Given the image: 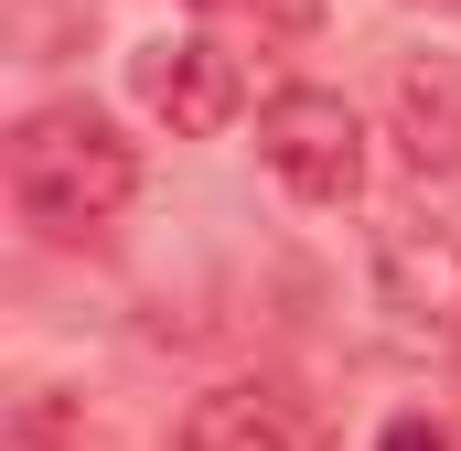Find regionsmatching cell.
<instances>
[{"mask_svg":"<svg viewBox=\"0 0 461 451\" xmlns=\"http://www.w3.org/2000/svg\"><path fill=\"white\" fill-rule=\"evenodd\" d=\"M129 194H140V151L86 97L32 108L11 129V205L43 226V236H97L108 216H129Z\"/></svg>","mask_w":461,"mask_h":451,"instance_id":"1","label":"cell"},{"mask_svg":"<svg viewBox=\"0 0 461 451\" xmlns=\"http://www.w3.org/2000/svg\"><path fill=\"white\" fill-rule=\"evenodd\" d=\"M258 151L301 205H354L365 194V118L333 87H279L268 118H258Z\"/></svg>","mask_w":461,"mask_h":451,"instance_id":"2","label":"cell"},{"mask_svg":"<svg viewBox=\"0 0 461 451\" xmlns=\"http://www.w3.org/2000/svg\"><path fill=\"white\" fill-rule=\"evenodd\" d=\"M129 87H140V108L161 118L172 140H215L247 97V76H236V54L215 32H161V43H140L129 54Z\"/></svg>","mask_w":461,"mask_h":451,"instance_id":"3","label":"cell"},{"mask_svg":"<svg viewBox=\"0 0 461 451\" xmlns=\"http://www.w3.org/2000/svg\"><path fill=\"white\" fill-rule=\"evenodd\" d=\"M375 290H386L397 323L461 344V236H440V226H386L375 236Z\"/></svg>","mask_w":461,"mask_h":451,"instance_id":"4","label":"cell"},{"mask_svg":"<svg viewBox=\"0 0 461 451\" xmlns=\"http://www.w3.org/2000/svg\"><path fill=\"white\" fill-rule=\"evenodd\" d=\"M301 441H312V419L279 376H236L215 398H194V419H183V451H301Z\"/></svg>","mask_w":461,"mask_h":451,"instance_id":"5","label":"cell"},{"mask_svg":"<svg viewBox=\"0 0 461 451\" xmlns=\"http://www.w3.org/2000/svg\"><path fill=\"white\" fill-rule=\"evenodd\" d=\"M386 129L419 172H461V65L451 54H408L386 87Z\"/></svg>","mask_w":461,"mask_h":451,"instance_id":"6","label":"cell"},{"mask_svg":"<svg viewBox=\"0 0 461 451\" xmlns=\"http://www.w3.org/2000/svg\"><path fill=\"white\" fill-rule=\"evenodd\" d=\"M194 11H215L226 32H258V43H312L322 32V0H194Z\"/></svg>","mask_w":461,"mask_h":451,"instance_id":"7","label":"cell"},{"mask_svg":"<svg viewBox=\"0 0 461 451\" xmlns=\"http://www.w3.org/2000/svg\"><path fill=\"white\" fill-rule=\"evenodd\" d=\"M11 451H97V430H86L76 398H22L11 409Z\"/></svg>","mask_w":461,"mask_h":451,"instance_id":"8","label":"cell"},{"mask_svg":"<svg viewBox=\"0 0 461 451\" xmlns=\"http://www.w3.org/2000/svg\"><path fill=\"white\" fill-rule=\"evenodd\" d=\"M375 451H451V441H440L429 419H386V441H375Z\"/></svg>","mask_w":461,"mask_h":451,"instance_id":"9","label":"cell"},{"mask_svg":"<svg viewBox=\"0 0 461 451\" xmlns=\"http://www.w3.org/2000/svg\"><path fill=\"white\" fill-rule=\"evenodd\" d=\"M408 11H440V22H461V0H408Z\"/></svg>","mask_w":461,"mask_h":451,"instance_id":"10","label":"cell"}]
</instances>
